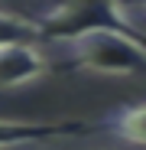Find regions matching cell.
Instances as JSON below:
<instances>
[{"label":"cell","mask_w":146,"mask_h":150,"mask_svg":"<svg viewBox=\"0 0 146 150\" xmlns=\"http://www.w3.org/2000/svg\"><path fill=\"white\" fill-rule=\"evenodd\" d=\"M59 46L71 69L97 75H146V39L130 30L91 26Z\"/></svg>","instance_id":"6da1fadb"},{"label":"cell","mask_w":146,"mask_h":150,"mask_svg":"<svg viewBox=\"0 0 146 150\" xmlns=\"http://www.w3.org/2000/svg\"><path fill=\"white\" fill-rule=\"evenodd\" d=\"M45 69H49V59L36 42L0 46V91L33 85L45 75Z\"/></svg>","instance_id":"7a4b0ae2"},{"label":"cell","mask_w":146,"mask_h":150,"mask_svg":"<svg viewBox=\"0 0 146 150\" xmlns=\"http://www.w3.org/2000/svg\"><path fill=\"white\" fill-rule=\"evenodd\" d=\"M101 127L130 147H146V101L143 105H120L101 117Z\"/></svg>","instance_id":"3957f363"},{"label":"cell","mask_w":146,"mask_h":150,"mask_svg":"<svg viewBox=\"0 0 146 150\" xmlns=\"http://www.w3.org/2000/svg\"><path fill=\"white\" fill-rule=\"evenodd\" d=\"M36 39H42L36 20H26V16H20V13H7V10H0V46L36 42Z\"/></svg>","instance_id":"277c9868"},{"label":"cell","mask_w":146,"mask_h":150,"mask_svg":"<svg viewBox=\"0 0 146 150\" xmlns=\"http://www.w3.org/2000/svg\"><path fill=\"white\" fill-rule=\"evenodd\" d=\"M45 144H36V140H23V144H0V150H42Z\"/></svg>","instance_id":"5b68a950"},{"label":"cell","mask_w":146,"mask_h":150,"mask_svg":"<svg viewBox=\"0 0 146 150\" xmlns=\"http://www.w3.org/2000/svg\"><path fill=\"white\" fill-rule=\"evenodd\" d=\"M127 7H136V10L146 13V0H127Z\"/></svg>","instance_id":"8992f818"}]
</instances>
